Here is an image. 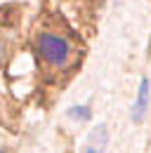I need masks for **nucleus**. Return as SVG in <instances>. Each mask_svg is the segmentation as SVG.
Here are the masks:
<instances>
[{
  "mask_svg": "<svg viewBox=\"0 0 151 153\" xmlns=\"http://www.w3.org/2000/svg\"><path fill=\"white\" fill-rule=\"evenodd\" d=\"M38 50H40V54L47 61H52L57 66L69 59V42L64 38H59V36H40Z\"/></svg>",
  "mask_w": 151,
  "mask_h": 153,
  "instance_id": "f257e3e1",
  "label": "nucleus"
},
{
  "mask_svg": "<svg viewBox=\"0 0 151 153\" xmlns=\"http://www.w3.org/2000/svg\"><path fill=\"white\" fill-rule=\"evenodd\" d=\"M106 144H109V132H106V125L102 123V125H97L94 132L87 137L83 153H104L106 151Z\"/></svg>",
  "mask_w": 151,
  "mask_h": 153,
  "instance_id": "f03ea898",
  "label": "nucleus"
},
{
  "mask_svg": "<svg viewBox=\"0 0 151 153\" xmlns=\"http://www.w3.org/2000/svg\"><path fill=\"white\" fill-rule=\"evenodd\" d=\"M149 80L144 78L142 82H139V92H137V101H135V106H132V118H135V123H139L144 113H147V108H149Z\"/></svg>",
  "mask_w": 151,
  "mask_h": 153,
  "instance_id": "7ed1b4c3",
  "label": "nucleus"
},
{
  "mask_svg": "<svg viewBox=\"0 0 151 153\" xmlns=\"http://www.w3.org/2000/svg\"><path fill=\"white\" fill-rule=\"evenodd\" d=\"M69 113H71V118H76V120H87V118H90V108H87V106H73Z\"/></svg>",
  "mask_w": 151,
  "mask_h": 153,
  "instance_id": "20e7f679",
  "label": "nucleus"
}]
</instances>
